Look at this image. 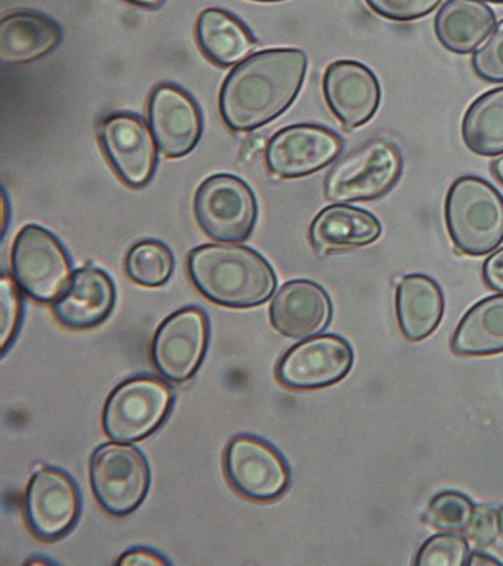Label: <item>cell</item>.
Instances as JSON below:
<instances>
[{
    "label": "cell",
    "mask_w": 503,
    "mask_h": 566,
    "mask_svg": "<svg viewBox=\"0 0 503 566\" xmlns=\"http://www.w3.org/2000/svg\"><path fill=\"white\" fill-rule=\"evenodd\" d=\"M175 255L159 241L135 243L126 255V274L143 287H160L171 279Z\"/></svg>",
    "instance_id": "484cf974"
},
{
    "label": "cell",
    "mask_w": 503,
    "mask_h": 566,
    "mask_svg": "<svg viewBox=\"0 0 503 566\" xmlns=\"http://www.w3.org/2000/svg\"><path fill=\"white\" fill-rule=\"evenodd\" d=\"M98 140L106 159L127 186L139 189L150 184L158 165V144L142 117L109 115L98 127Z\"/></svg>",
    "instance_id": "5bb4252c"
},
{
    "label": "cell",
    "mask_w": 503,
    "mask_h": 566,
    "mask_svg": "<svg viewBox=\"0 0 503 566\" xmlns=\"http://www.w3.org/2000/svg\"><path fill=\"white\" fill-rule=\"evenodd\" d=\"M126 2L135 7L158 8L163 6L164 0H126Z\"/></svg>",
    "instance_id": "d590c367"
},
{
    "label": "cell",
    "mask_w": 503,
    "mask_h": 566,
    "mask_svg": "<svg viewBox=\"0 0 503 566\" xmlns=\"http://www.w3.org/2000/svg\"><path fill=\"white\" fill-rule=\"evenodd\" d=\"M114 281L94 266L73 272L67 287L53 303V313L70 329H90L103 324L115 305Z\"/></svg>",
    "instance_id": "ac0fdd59"
},
{
    "label": "cell",
    "mask_w": 503,
    "mask_h": 566,
    "mask_svg": "<svg viewBox=\"0 0 503 566\" xmlns=\"http://www.w3.org/2000/svg\"><path fill=\"white\" fill-rule=\"evenodd\" d=\"M492 172L493 176L496 177L499 184L503 186V156L494 160V163L492 164Z\"/></svg>",
    "instance_id": "8d00e7d4"
},
{
    "label": "cell",
    "mask_w": 503,
    "mask_h": 566,
    "mask_svg": "<svg viewBox=\"0 0 503 566\" xmlns=\"http://www.w3.org/2000/svg\"><path fill=\"white\" fill-rule=\"evenodd\" d=\"M461 134L465 147L480 156L503 153V86L490 90L469 106Z\"/></svg>",
    "instance_id": "d4e9b609"
},
{
    "label": "cell",
    "mask_w": 503,
    "mask_h": 566,
    "mask_svg": "<svg viewBox=\"0 0 503 566\" xmlns=\"http://www.w3.org/2000/svg\"><path fill=\"white\" fill-rule=\"evenodd\" d=\"M258 212V200L250 186L232 175L209 177L193 198L198 226L218 242L247 241L253 233Z\"/></svg>",
    "instance_id": "ba28073f"
},
{
    "label": "cell",
    "mask_w": 503,
    "mask_h": 566,
    "mask_svg": "<svg viewBox=\"0 0 503 566\" xmlns=\"http://www.w3.org/2000/svg\"><path fill=\"white\" fill-rule=\"evenodd\" d=\"M342 150L344 140L336 132L317 124H294L272 136L265 159L280 179H301L328 167Z\"/></svg>",
    "instance_id": "4fadbf2b"
},
{
    "label": "cell",
    "mask_w": 503,
    "mask_h": 566,
    "mask_svg": "<svg viewBox=\"0 0 503 566\" xmlns=\"http://www.w3.org/2000/svg\"><path fill=\"white\" fill-rule=\"evenodd\" d=\"M475 510L476 506L468 495L457 491H443L431 500L425 514V522L440 532L465 533Z\"/></svg>",
    "instance_id": "4316f807"
},
{
    "label": "cell",
    "mask_w": 503,
    "mask_h": 566,
    "mask_svg": "<svg viewBox=\"0 0 503 566\" xmlns=\"http://www.w3.org/2000/svg\"><path fill=\"white\" fill-rule=\"evenodd\" d=\"M476 76L490 84H503V20L494 27L485 43L472 56Z\"/></svg>",
    "instance_id": "f1b7e54d"
},
{
    "label": "cell",
    "mask_w": 503,
    "mask_h": 566,
    "mask_svg": "<svg viewBox=\"0 0 503 566\" xmlns=\"http://www.w3.org/2000/svg\"><path fill=\"white\" fill-rule=\"evenodd\" d=\"M375 14L395 22H413L431 14L441 0H365Z\"/></svg>",
    "instance_id": "4dcf8cb0"
},
{
    "label": "cell",
    "mask_w": 503,
    "mask_h": 566,
    "mask_svg": "<svg viewBox=\"0 0 503 566\" xmlns=\"http://www.w3.org/2000/svg\"><path fill=\"white\" fill-rule=\"evenodd\" d=\"M323 90L329 111L348 129L365 126L381 105L377 74L358 61L329 64L324 73Z\"/></svg>",
    "instance_id": "2e32d148"
},
{
    "label": "cell",
    "mask_w": 503,
    "mask_h": 566,
    "mask_svg": "<svg viewBox=\"0 0 503 566\" xmlns=\"http://www.w3.org/2000/svg\"><path fill=\"white\" fill-rule=\"evenodd\" d=\"M497 539L503 541V507H497Z\"/></svg>",
    "instance_id": "74e56055"
},
{
    "label": "cell",
    "mask_w": 503,
    "mask_h": 566,
    "mask_svg": "<svg viewBox=\"0 0 503 566\" xmlns=\"http://www.w3.org/2000/svg\"><path fill=\"white\" fill-rule=\"evenodd\" d=\"M94 497L106 514L127 516L138 510L150 490L151 471L146 454L129 443H105L90 461Z\"/></svg>",
    "instance_id": "8992f818"
},
{
    "label": "cell",
    "mask_w": 503,
    "mask_h": 566,
    "mask_svg": "<svg viewBox=\"0 0 503 566\" xmlns=\"http://www.w3.org/2000/svg\"><path fill=\"white\" fill-rule=\"evenodd\" d=\"M254 2H282V0H254Z\"/></svg>",
    "instance_id": "f35d334b"
},
{
    "label": "cell",
    "mask_w": 503,
    "mask_h": 566,
    "mask_svg": "<svg viewBox=\"0 0 503 566\" xmlns=\"http://www.w3.org/2000/svg\"><path fill=\"white\" fill-rule=\"evenodd\" d=\"M171 562L165 559L163 555L154 549L134 548L123 553L117 560L119 566H163L170 565Z\"/></svg>",
    "instance_id": "d6a6232c"
},
{
    "label": "cell",
    "mask_w": 503,
    "mask_h": 566,
    "mask_svg": "<svg viewBox=\"0 0 503 566\" xmlns=\"http://www.w3.org/2000/svg\"><path fill=\"white\" fill-rule=\"evenodd\" d=\"M451 348L461 357L503 353V293L473 305L453 333Z\"/></svg>",
    "instance_id": "cb8c5ba5"
},
{
    "label": "cell",
    "mask_w": 503,
    "mask_h": 566,
    "mask_svg": "<svg viewBox=\"0 0 503 566\" xmlns=\"http://www.w3.org/2000/svg\"><path fill=\"white\" fill-rule=\"evenodd\" d=\"M172 403L175 392L167 382L150 375L134 376L115 387L106 399L103 431L118 443H136L163 427Z\"/></svg>",
    "instance_id": "5b68a950"
},
{
    "label": "cell",
    "mask_w": 503,
    "mask_h": 566,
    "mask_svg": "<svg viewBox=\"0 0 503 566\" xmlns=\"http://www.w3.org/2000/svg\"><path fill=\"white\" fill-rule=\"evenodd\" d=\"M354 366V350L336 334L313 336L292 346L280 359L277 379L294 390H319L344 381Z\"/></svg>",
    "instance_id": "7c38bea8"
},
{
    "label": "cell",
    "mask_w": 503,
    "mask_h": 566,
    "mask_svg": "<svg viewBox=\"0 0 503 566\" xmlns=\"http://www.w3.org/2000/svg\"><path fill=\"white\" fill-rule=\"evenodd\" d=\"M402 169V153L394 140L369 139L333 165L325 197L334 202L378 200L398 184Z\"/></svg>",
    "instance_id": "277c9868"
},
{
    "label": "cell",
    "mask_w": 503,
    "mask_h": 566,
    "mask_svg": "<svg viewBox=\"0 0 503 566\" xmlns=\"http://www.w3.org/2000/svg\"><path fill=\"white\" fill-rule=\"evenodd\" d=\"M381 234V222L374 213L346 202L321 210L308 230L312 245L321 254L368 247Z\"/></svg>",
    "instance_id": "d6986e66"
},
{
    "label": "cell",
    "mask_w": 503,
    "mask_h": 566,
    "mask_svg": "<svg viewBox=\"0 0 503 566\" xmlns=\"http://www.w3.org/2000/svg\"><path fill=\"white\" fill-rule=\"evenodd\" d=\"M81 505L80 489L73 478L55 467H43L28 483L24 518L35 538L53 543L76 526Z\"/></svg>",
    "instance_id": "8fae6325"
},
{
    "label": "cell",
    "mask_w": 503,
    "mask_h": 566,
    "mask_svg": "<svg viewBox=\"0 0 503 566\" xmlns=\"http://www.w3.org/2000/svg\"><path fill=\"white\" fill-rule=\"evenodd\" d=\"M444 221L460 253L481 258L503 242V197L490 181L459 177L447 193Z\"/></svg>",
    "instance_id": "3957f363"
},
{
    "label": "cell",
    "mask_w": 503,
    "mask_h": 566,
    "mask_svg": "<svg viewBox=\"0 0 503 566\" xmlns=\"http://www.w3.org/2000/svg\"><path fill=\"white\" fill-rule=\"evenodd\" d=\"M61 40L63 29L43 12H11L0 22V60L28 64L49 55Z\"/></svg>",
    "instance_id": "ffe728a7"
},
{
    "label": "cell",
    "mask_w": 503,
    "mask_h": 566,
    "mask_svg": "<svg viewBox=\"0 0 503 566\" xmlns=\"http://www.w3.org/2000/svg\"><path fill=\"white\" fill-rule=\"evenodd\" d=\"M496 27V14L481 0H448L437 12V40L449 52L469 55Z\"/></svg>",
    "instance_id": "7402d4cb"
},
{
    "label": "cell",
    "mask_w": 503,
    "mask_h": 566,
    "mask_svg": "<svg viewBox=\"0 0 503 566\" xmlns=\"http://www.w3.org/2000/svg\"><path fill=\"white\" fill-rule=\"evenodd\" d=\"M468 539L457 533H437L425 541L416 557L419 566H465L469 565Z\"/></svg>",
    "instance_id": "83f0119b"
},
{
    "label": "cell",
    "mask_w": 503,
    "mask_h": 566,
    "mask_svg": "<svg viewBox=\"0 0 503 566\" xmlns=\"http://www.w3.org/2000/svg\"><path fill=\"white\" fill-rule=\"evenodd\" d=\"M470 539L478 544L490 545L496 543L497 533V507L480 505L476 506L472 523L464 533Z\"/></svg>",
    "instance_id": "1f68e13d"
},
{
    "label": "cell",
    "mask_w": 503,
    "mask_h": 566,
    "mask_svg": "<svg viewBox=\"0 0 503 566\" xmlns=\"http://www.w3.org/2000/svg\"><path fill=\"white\" fill-rule=\"evenodd\" d=\"M148 123L159 151L171 159L189 155L203 134L200 107L175 84L156 86L148 103Z\"/></svg>",
    "instance_id": "9a60e30c"
},
{
    "label": "cell",
    "mask_w": 503,
    "mask_h": 566,
    "mask_svg": "<svg viewBox=\"0 0 503 566\" xmlns=\"http://www.w3.org/2000/svg\"><path fill=\"white\" fill-rule=\"evenodd\" d=\"M395 308L402 336L410 342H422L443 319V292L431 276L406 275L396 286Z\"/></svg>",
    "instance_id": "44dd1931"
},
{
    "label": "cell",
    "mask_w": 503,
    "mask_h": 566,
    "mask_svg": "<svg viewBox=\"0 0 503 566\" xmlns=\"http://www.w3.org/2000/svg\"><path fill=\"white\" fill-rule=\"evenodd\" d=\"M12 279L36 303H55L72 279V262L52 231L29 224L19 231L11 250Z\"/></svg>",
    "instance_id": "52a82bcc"
},
{
    "label": "cell",
    "mask_w": 503,
    "mask_h": 566,
    "mask_svg": "<svg viewBox=\"0 0 503 566\" xmlns=\"http://www.w3.org/2000/svg\"><path fill=\"white\" fill-rule=\"evenodd\" d=\"M193 286L210 303L227 308L265 304L277 287L270 262L258 251L237 243H208L188 255Z\"/></svg>",
    "instance_id": "7a4b0ae2"
},
{
    "label": "cell",
    "mask_w": 503,
    "mask_h": 566,
    "mask_svg": "<svg viewBox=\"0 0 503 566\" xmlns=\"http://www.w3.org/2000/svg\"><path fill=\"white\" fill-rule=\"evenodd\" d=\"M19 289L14 279L2 274V279H0V303H2V334H0V343H2L3 353L10 349L12 342L18 336L20 322H22L23 303Z\"/></svg>",
    "instance_id": "f546056e"
},
{
    "label": "cell",
    "mask_w": 503,
    "mask_h": 566,
    "mask_svg": "<svg viewBox=\"0 0 503 566\" xmlns=\"http://www.w3.org/2000/svg\"><path fill=\"white\" fill-rule=\"evenodd\" d=\"M209 333L208 314L200 307L181 308L159 325L150 357L165 381L185 384L193 378L203 365Z\"/></svg>",
    "instance_id": "9c48e42d"
},
{
    "label": "cell",
    "mask_w": 503,
    "mask_h": 566,
    "mask_svg": "<svg viewBox=\"0 0 503 566\" xmlns=\"http://www.w3.org/2000/svg\"><path fill=\"white\" fill-rule=\"evenodd\" d=\"M224 471L234 491L254 502L282 497L291 485V469L283 454L262 438L247 433L227 446Z\"/></svg>",
    "instance_id": "30bf717a"
},
{
    "label": "cell",
    "mask_w": 503,
    "mask_h": 566,
    "mask_svg": "<svg viewBox=\"0 0 503 566\" xmlns=\"http://www.w3.org/2000/svg\"><path fill=\"white\" fill-rule=\"evenodd\" d=\"M332 316L333 303L327 291L311 280H292L283 284L270 307L275 332L294 340L325 332Z\"/></svg>",
    "instance_id": "e0dca14e"
},
{
    "label": "cell",
    "mask_w": 503,
    "mask_h": 566,
    "mask_svg": "<svg viewBox=\"0 0 503 566\" xmlns=\"http://www.w3.org/2000/svg\"><path fill=\"white\" fill-rule=\"evenodd\" d=\"M485 2L503 3V0H485Z\"/></svg>",
    "instance_id": "ab89813d"
},
{
    "label": "cell",
    "mask_w": 503,
    "mask_h": 566,
    "mask_svg": "<svg viewBox=\"0 0 503 566\" xmlns=\"http://www.w3.org/2000/svg\"><path fill=\"white\" fill-rule=\"evenodd\" d=\"M197 41L201 52L220 67L245 61L258 45L250 29L220 8H208L198 15Z\"/></svg>",
    "instance_id": "603a6c76"
},
{
    "label": "cell",
    "mask_w": 503,
    "mask_h": 566,
    "mask_svg": "<svg viewBox=\"0 0 503 566\" xmlns=\"http://www.w3.org/2000/svg\"><path fill=\"white\" fill-rule=\"evenodd\" d=\"M482 280L486 287L503 293V247L494 251L482 264Z\"/></svg>",
    "instance_id": "836d02e7"
},
{
    "label": "cell",
    "mask_w": 503,
    "mask_h": 566,
    "mask_svg": "<svg viewBox=\"0 0 503 566\" xmlns=\"http://www.w3.org/2000/svg\"><path fill=\"white\" fill-rule=\"evenodd\" d=\"M481 566V565H502L501 560L493 559V557H490L489 555H485V553L475 552L470 555L469 559V566Z\"/></svg>",
    "instance_id": "e575fe53"
},
{
    "label": "cell",
    "mask_w": 503,
    "mask_h": 566,
    "mask_svg": "<svg viewBox=\"0 0 503 566\" xmlns=\"http://www.w3.org/2000/svg\"><path fill=\"white\" fill-rule=\"evenodd\" d=\"M307 64L300 49H270L247 57L222 84V122L233 132H251L280 117L298 97Z\"/></svg>",
    "instance_id": "6da1fadb"
}]
</instances>
